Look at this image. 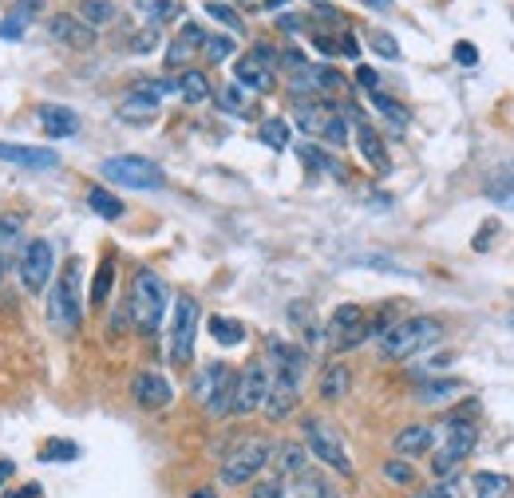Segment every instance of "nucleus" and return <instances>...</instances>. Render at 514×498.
I'll list each match as a JSON object with an SVG mask.
<instances>
[{
  "label": "nucleus",
  "instance_id": "nucleus-1",
  "mask_svg": "<svg viewBox=\"0 0 514 498\" xmlns=\"http://www.w3.org/2000/svg\"><path fill=\"white\" fill-rule=\"evenodd\" d=\"M84 270H79V257H68L63 270L52 277V289H48V320L60 332H76L79 320H84Z\"/></svg>",
  "mask_w": 514,
  "mask_h": 498
},
{
  "label": "nucleus",
  "instance_id": "nucleus-2",
  "mask_svg": "<svg viewBox=\"0 0 514 498\" xmlns=\"http://www.w3.org/2000/svg\"><path fill=\"white\" fill-rule=\"evenodd\" d=\"M167 304H170V293L154 270H139L131 277V301H127V309H131L135 332H143V336L159 332L162 317H167Z\"/></svg>",
  "mask_w": 514,
  "mask_h": 498
},
{
  "label": "nucleus",
  "instance_id": "nucleus-3",
  "mask_svg": "<svg viewBox=\"0 0 514 498\" xmlns=\"http://www.w3.org/2000/svg\"><path fill=\"white\" fill-rule=\"evenodd\" d=\"M439 340H444V320L408 317L388 328V336L380 340V353L388 360H408V356H419V353H427V348H435Z\"/></svg>",
  "mask_w": 514,
  "mask_h": 498
},
{
  "label": "nucleus",
  "instance_id": "nucleus-4",
  "mask_svg": "<svg viewBox=\"0 0 514 498\" xmlns=\"http://www.w3.org/2000/svg\"><path fill=\"white\" fill-rule=\"evenodd\" d=\"M99 174L115 187H127V190H162L167 187V170L159 162L143 159V154H115V159H104L99 162Z\"/></svg>",
  "mask_w": 514,
  "mask_h": 498
},
{
  "label": "nucleus",
  "instance_id": "nucleus-5",
  "mask_svg": "<svg viewBox=\"0 0 514 498\" xmlns=\"http://www.w3.org/2000/svg\"><path fill=\"white\" fill-rule=\"evenodd\" d=\"M301 436H305L309 455H317L320 463L333 467L336 475L352 478V459H348V451L341 443V431H336L333 423H325L320 415H305V419H301Z\"/></svg>",
  "mask_w": 514,
  "mask_h": 498
},
{
  "label": "nucleus",
  "instance_id": "nucleus-6",
  "mask_svg": "<svg viewBox=\"0 0 514 498\" xmlns=\"http://www.w3.org/2000/svg\"><path fill=\"white\" fill-rule=\"evenodd\" d=\"M269 459H273V443H269V439L245 436V439L226 455V463H222V483H226V486H245V483H253V478L261 475L265 467H269Z\"/></svg>",
  "mask_w": 514,
  "mask_h": 498
},
{
  "label": "nucleus",
  "instance_id": "nucleus-7",
  "mask_svg": "<svg viewBox=\"0 0 514 498\" xmlns=\"http://www.w3.org/2000/svg\"><path fill=\"white\" fill-rule=\"evenodd\" d=\"M234 387H237V372L226 364H210L206 372L195 380V395L202 403V411L222 419V415L234 411Z\"/></svg>",
  "mask_w": 514,
  "mask_h": 498
},
{
  "label": "nucleus",
  "instance_id": "nucleus-8",
  "mask_svg": "<svg viewBox=\"0 0 514 498\" xmlns=\"http://www.w3.org/2000/svg\"><path fill=\"white\" fill-rule=\"evenodd\" d=\"M16 277H21V285L29 293H44V285H52V277H56V249H52L48 237H32V242L21 245Z\"/></svg>",
  "mask_w": 514,
  "mask_h": 498
},
{
  "label": "nucleus",
  "instance_id": "nucleus-9",
  "mask_svg": "<svg viewBox=\"0 0 514 498\" xmlns=\"http://www.w3.org/2000/svg\"><path fill=\"white\" fill-rule=\"evenodd\" d=\"M475 423H452L447 427V439L435 447V459H431V478L447 483V478L459 470V463H467V455L475 451Z\"/></svg>",
  "mask_w": 514,
  "mask_h": 498
},
{
  "label": "nucleus",
  "instance_id": "nucleus-10",
  "mask_svg": "<svg viewBox=\"0 0 514 498\" xmlns=\"http://www.w3.org/2000/svg\"><path fill=\"white\" fill-rule=\"evenodd\" d=\"M325 340L333 353H352L369 340V312L361 304H341V309L328 317L325 325Z\"/></svg>",
  "mask_w": 514,
  "mask_h": 498
},
{
  "label": "nucleus",
  "instance_id": "nucleus-11",
  "mask_svg": "<svg viewBox=\"0 0 514 498\" xmlns=\"http://www.w3.org/2000/svg\"><path fill=\"white\" fill-rule=\"evenodd\" d=\"M195 336H198V301L190 293H178L170 320V364H190L195 360Z\"/></svg>",
  "mask_w": 514,
  "mask_h": 498
},
{
  "label": "nucleus",
  "instance_id": "nucleus-12",
  "mask_svg": "<svg viewBox=\"0 0 514 498\" xmlns=\"http://www.w3.org/2000/svg\"><path fill=\"white\" fill-rule=\"evenodd\" d=\"M269 380H273L269 364H265V360H250V364L237 372L234 411H229V415H253V411H261L265 395H269Z\"/></svg>",
  "mask_w": 514,
  "mask_h": 498
},
{
  "label": "nucleus",
  "instance_id": "nucleus-13",
  "mask_svg": "<svg viewBox=\"0 0 514 498\" xmlns=\"http://www.w3.org/2000/svg\"><path fill=\"white\" fill-rule=\"evenodd\" d=\"M273 380H269V395H265L261 411L265 419L273 423H286L301 403V372H286V368H269Z\"/></svg>",
  "mask_w": 514,
  "mask_h": 498
},
{
  "label": "nucleus",
  "instance_id": "nucleus-14",
  "mask_svg": "<svg viewBox=\"0 0 514 498\" xmlns=\"http://www.w3.org/2000/svg\"><path fill=\"white\" fill-rule=\"evenodd\" d=\"M289 87H293V95H297V99L325 95V91H341L344 87V76L336 68H325V63H305V68L293 71Z\"/></svg>",
  "mask_w": 514,
  "mask_h": 498
},
{
  "label": "nucleus",
  "instance_id": "nucleus-15",
  "mask_svg": "<svg viewBox=\"0 0 514 498\" xmlns=\"http://www.w3.org/2000/svg\"><path fill=\"white\" fill-rule=\"evenodd\" d=\"M131 400L139 403L143 411H167L174 403V387L162 372H139L131 380Z\"/></svg>",
  "mask_w": 514,
  "mask_h": 498
},
{
  "label": "nucleus",
  "instance_id": "nucleus-16",
  "mask_svg": "<svg viewBox=\"0 0 514 498\" xmlns=\"http://www.w3.org/2000/svg\"><path fill=\"white\" fill-rule=\"evenodd\" d=\"M348 115H352V123H356L352 135H356V146H361V159L369 162L376 174H388V170H392V159H388V146H384V138L376 135V127L364 123L356 111H348Z\"/></svg>",
  "mask_w": 514,
  "mask_h": 498
},
{
  "label": "nucleus",
  "instance_id": "nucleus-17",
  "mask_svg": "<svg viewBox=\"0 0 514 498\" xmlns=\"http://www.w3.org/2000/svg\"><path fill=\"white\" fill-rule=\"evenodd\" d=\"M48 32H52V40H60L63 48H76V52H87L91 44H95V28H87L76 12L52 16V21H48Z\"/></svg>",
  "mask_w": 514,
  "mask_h": 498
},
{
  "label": "nucleus",
  "instance_id": "nucleus-18",
  "mask_svg": "<svg viewBox=\"0 0 514 498\" xmlns=\"http://www.w3.org/2000/svg\"><path fill=\"white\" fill-rule=\"evenodd\" d=\"M154 115H159V95L146 87V79L135 83L123 95V104H119V119H127V123H151Z\"/></svg>",
  "mask_w": 514,
  "mask_h": 498
},
{
  "label": "nucleus",
  "instance_id": "nucleus-19",
  "mask_svg": "<svg viewBox=\"0 0 514 498\" xmlns=\"http://www.w3.org/2000/svg\"><path fill=\"white\" fill-rule=\"evenodd\" d=\"M273 475L278 478H301L309 470V447L305 443H297V439H286V443H278L273 447Z\"/></svg>",
  "mask_w": 514,
  "mask_h": 498
},
{
  "label": "nucleus",
  "instance_id": "nucleus-20",
  "mask_svg": "<svg viewBox=\"0 0 514 498\" xmlns=\"http://www.w3.org/2000/svg\"><path fill=\"white\" fill-rule=\"evenodd\" d=\"M392 447H396L400 459L427 455V451L435 447V427H427V423H408V427H400L396 436H392Z\"/></svg>",
  "mask_w": 514,
  "mask_h": 498
},
{
  "label": "nucleus",
  "instance_id": "nucleus-21",
  "mask_svg": "<svg viewBox=\"0 0 514 498\" xmlns=\"http://www.w3.org/2000/svg\"><path fill=\"white\" fill-rule=\"evenodd\" d=\"M0 162H16V166H29V170H52V166H60V154L44 151V146L0 143Z\"/></svg>",
  "mask_w": 514,
  "mask_h": 498
},
{
  "label": "nucleus",
  "instance_id": "nucleus-22",
  "mask_svg": "<svg viewBox=\"0 0 514 498\" xmlns=\"http://www.w3.org/2000/svg\"><path fill=\"white\" fill-rule=\"evenodd\" d=\"M202 44H206V28L187 21V24H182V32H178V40H170V48H167V68H182L190 55L202 52Z\"/></svg>",
  "mask_w": 514,
  "mask_h": 498
},
{
  "label": "nucleus",
  "instance_id": "nucleus-23",
  "mask_svg": "<svg viewBox=\"0 0 514 498\" xmlns=\"http://www.w3.org/2000/svg\"><path fill=\"white\" fill-rule=\"evenodd\" d=\"M40 127H44V135H52V138H71V135H79V115L63 104H44Z\"/></svg>",
  "mask_w": 514,
  "mask_h": 498
},
{
  "label": "nucleus",
  "instance_id": "nucleus-24",
  "mask_svg": "<svg viewBox=\"0 0 514 498\" xmlns=\"http://www.w3.org/2000/svg\"><path fill=\"white\" fill-rule=\"evenodd\" d=\"M234 79L250 91H261V95L278 87V83H273V68H265V63L253 60V55H242V60L234 63Z\"/></svg>",
  "mask_w": 514,
  "mask_h": 498
},
{
  "label": "nucleus",
  "instance_id": "nucleus-25",
  "mask_svg": "<svg viewBox=\"0 0 514 498\" xmlns=\"http://www.w3.org/2000/svg\"><path fill=\"white\" fill-rule=\"evenodd\" d=\"M348 387H352V368L348 364H328L325 372H320V384H317V392H320V400L325 403H341L344 395H348Z\"/></svg>",
  "mask_w": 514,
  "mask_h": 498
},
{
  "label": "nucleus",
  "instance_id": "nucleus-26",
  "mask_svg": "<svg viewBox=\"0 0 514 498\" xmlns=\"http://www.w3.org/2000/svg\"><path fill=\"white\" fill-rule=\"evenodd\" d=\"M328 119H333V107L325 99H297V127L305 135H325Z\"/></svg>",
  "mask_w": 514,
  "mask_h": 498
},
{
  "label": "nucleus",
  "instance_id": "nucleus-27",
  "mask_svg": "<svg viewBox=\"0 0 514 498\" xmlns=\"http://www.w3.org/2000/svg\"><path fill=\"white\" fill-rule=\"evenodd\" d=\"M269 364L273 368H286V372H301L305 376V364H309V356H305V348L301 344H289V340H281V336H269Z\"/></svg>",
  "mask_w": 514,
  "mask_h": 498
},
{
  "label": "nucleus",
  "instance_id": "nucleus-28",
  "mask_svg": "<svg viewBox=\"0 0 514 498\" xmlns=\"http://www.w3.org/2000/svg\"><path fill=\"white\" fill-rule=\"evenodd\" d=\"M459 395H463V380H427L416 387V403H424V408H444Z\"/></svg>",
  "mask_w": 514,
  "mask_h": 498
},
{
  "label": "nucleus",
  "instance_id": "nucleus-29",
  "mask_svg": "<svg viewBox=\"0 0 514 498\" xmlns=\"http://www.w3.org/2000/svg\"><path fill=\"white\" fill-rule=\"evenodd\" d=\"M471 486H475V498H510L514 494V483L507 475H499V470H475Z\"/></svg>",
  "mask_w": 514,
  "mask_h": 498
},
{
  "label": "nucleus",
  "instance_id": "nucleus-30",
  "mask_svg": "<svg viewBox=\"0 0 514 498\" xmlns=\"http://www.w3.org/2000/svg\"><path fill=\"white\" fill-rule=\"evenodd\" d=\"M206 328H210V336H214L222 348H237L245 340V325H242V320L222 317V312H214V317L206 320Z\"/></svg>",
  "mask_w": 514,
  "mask_h": 498
},
{
  "label": "nucleus",
  "instance_id": "nucleus-31",
  "mask_svg": "<svg viewBox=\"0 0 514 498\" xmlns=\"http://www.w3.org/2000/svg\"><path fill=\"white\" fill-rule=\"evenodd\" d=\"M87 206L95 210L99 218H107V221H115V218H123V214H127L123 198H119V194H112L107 187H91V190H87Z\"/></svg>",
  "mask_w": 514,
  "mask_h": 498
},
{
  "label": "nucleus",
  "instance_id": "nucleus-32",
  "mask_svg": "<svg viewBox=\"0 0 514 498\" xmlns=\"http://www.w3.org/2000/svg\"><path fill=\"white\" fill-rule=\"evenodd\" d=\"M289 119H281V115H269V119H261V127H257V138H261L269 151H289Z\"/></svg>",
  "mask_w": 514,
  "mask_h": 498
},
{
  "label": "nucleus",
  "instance_id": "nucleus-33",
  "mask_svg": "<svg viewBox=\"0 0 514 498\" xmlns=\"http://www.w3.org/2000/svg\"><path fill=\"white\" fill-rule=\"evenodd\" d=\"M178 95L187 99V104H202V99L214 95V87H210L206 71H198V68L182 71V76H178Z\"/></svg>",
  "mask_w": 514,
  "mask_h": 498
},
{
  "label": "nucleus",
  "instance_id": "nucleus-34",
  "mask_svg": "<svg viewBox=\"0 0 514 498\" xmlns=\"http://www.w3.org/2000/svg\"><path fill=\"white\" fill-rule=\"evenodd\" d=\"M76 16L84 21L87 28H104L115 21V4L112 0H79L76 4Z\"/></svg>",
  "mask_w": 514,
  "mask_h": 498
},
{
  "label": "nucleus",
  "instance_id": "nucleus-35",
  "mask_svg": "<svg viewBox=\"0 0 514 498\" xmlns=\"http://www.w3.org/2000/svg\"><path fill=\"white\" fill-rule=\"evenodd\" d=\"M112 289H115V261H112V257H104L99 270H95V281H91V304L104 309L107 297H112Z\"/></svg>",
  "mask_w": 514,
  "mask_h": 498
},
{
  "label": "nucleus",
  "instance_id": "nucleus-36",
  "mask_svg": "<svg viewBox=\"0 0 514 498\" xmlns=\"http://www.w3.org/2000/svg\"><path fill=\"white\" fill-rule=\"evenodd\" d=\"M139 12H143L154 28H159V24L178 21V16H182V4H178V0H139Z\"/></svg>",
  "mask_w": 514,
  "mask_h": 498
},
{
  "label": "nucleus",
  "instance_id": "nucleus-37",
  "mask_svg": "<svg viewBox=\"0 0 514 498\" xmlns=\"http://www.w3.org/2000/svg\"><path fill=\"white\" fill-rule=\"evenodd\" d=\"M289 325L305 336V344H317L320 332H317V320H313V309H309L305 301H293L289 304Z\"/></svg>",
  "mask_w": 514,
  "mask_h": 498
},
{
  "label": "nucleus",
  "instance_id": "nucleus-38",
  "mask_svg": "<svg viewBox=\"0 0 514 498\" xmlns=\"http://www.w3.org/2000/svg\"><path fill=\"white\" fill-rule=\"evenodd\" d=\"M369 99H372V107L380 111V115L388 119L392 127H396V131H403V127H408V119H411V115H408V107H403V104H396V99L384 95V91H369Z\"/></svg>",
  "mask_w": 514,
  "mask_h": 498
},
{
  "label": "nucleus",
  "instance_id": "nucleus-39",
  "mask_svg": "<svg viewBox=\"0 0 514 498\" xmlns=\"http://www.w3.org/2000/svg\"><path fill=\"white\" fill-rule=\"evenodd\" d=\"M214 104L226 111V115H245L250 111V99H245V87L242 83H226V87L214 91Z\"/></svg>",
  "mask_w": 514,
  "mask_h": 498
},
{
  "label": "nucleus",
  "instance_id": "nucleus-40",
  "mask_svg": "<svg viewBox=\"0 0 514 498\" xmlns=\"http://www.w3.org/2000/svg\"><path fill=\"white\" fill-rule=\"evenodd\" d=\"M297 486H301V498H344L333 483H328V478L313 475V470H305V475L297 478Z\"/></svg>",
  "mask_w": 514,
  "mask_h": 498
},
{
  "label": "nucleus",
  "instance_id": "nucleus-41",
  "mask_svg": "<svg viewBox=\"0 0 514 498\" xmlns=\"http://www.w3.org/2000/svg\"><path fill=\"white\" fill-rule=\"evenodd\" d=\"M297 154H301V162H305L309 166V170H325V174H344L341 170V162H333V159H328V154L325 151H320V146H297Z\"/></svg>",
  "mask_w": 514,
  "mask_h": 498
},
{
  "label": "nucleus",
  "instance_id": "nucleus-42",
  "mask_svg": "<svg viewBox=\"0 0 514 498\" xmlns=\"http://www.w3.org/2000/svg\"><path fill=\"white\" fill-rule=\"evenodd\" d=\"M486 198H491L499 210H510V214H514V178H494V182H486Z\"/></svg>",
  "mask_w": 514,
  "mask_h": 498
},
{
  "label": "nucleus",
  "instance_id": "nucleus-43",
  "mask_svg": "<svg viewBox=\"0 0 514 498\" xmlns=\"http://www.w3.org/2000/svg\"><path fill=\"white\" fill-rule=\"evenodd\" d=\"M79 447L68 439H52L48 447H40V463H68V459H76Z\"/></svg>",
  "mask_w": 514,
  "mask_h": 498
},
{
  "label": "nucleus",
  "instance_id": "nucleus-44",
  "mask_svg": "<svg viewBox=\"0 0 514 498\" xmlns=\"http://www.w3.org/2000/svg\"><path fill=\"white\" fill-rule=\"evenodd\" d=\"M202 55H206L210 63H226L229 55H234V40H229V36H206V44H202Z\"/></svg>",
  "mask_w": 514,
  "mask_h": 498
},
{
  "label": "nucleus",
  "instance_id": "nucleus-45",
  "mask_svg": "<svg viewBox=\"0 0 514 498\" xmlns=\"http://www.w3.org/2000/svg\"><path fill=\"white\" fill-rule=\"evenodd\" d=\"M384 478H388V483H396V486H411L416 483V470L408 467V459H388V463H384Z\"/></svg>",
  "mask_w": 514,
  "mask_h": 498
},
{
  "label": "nucleus",
  "instance_id": "nucleus-46",
  "mask_svg": "<svg viewBox=\"0 0 514 498\" xmlns=\"http://www.w3.org/2000/svg\"><path fill=\"white\" fill-rule=\"evenodd\" d=\"M206 16H210V21H218V24H226L229 32H242V16H237L229 4H222V0H210V4H206Z\"/></svg>",
  "mask_w": 514,
  "mask_h": 498
},
{
  "label": "nucleus",
  "instance_id": "nucleus-47",
  "mask_svg": "<svg viewBox=\"0 0 514 498\" xmlns=\"http://www.w3.org/2000/svg\"><path fill=\"white\" fill-rule=\"evenodd\" d=\"M250 498H286V483H281L278 475H269V478H253Z\"/></svg>",
  "mask_w": 514,
  "mask_h": 498
},
{
  "label": "nucleus",
  "instance_id": "nucleus-48",
  "mask_svg": "<svg viewBox=\"0 0 514 498\" xmlns=\"http://www.w3.org/2000/svg\"><path fill=\"white\" fill-rule=\"evenodd\" d=\"M21 229H24V218L21 214H0V249L12 245L16 237H21Z\"/></svg>",
  "mask_w": 514,
  "mask_h": 498
},
{
  "label": "nucleus",
  "instance_id": "nucleus-49",
  "mask_svg": "<svg viewBox=\"0 0 514 498\" xmlns=\"http://www.w3.org/2000/svg\"><path fill=\"white\" fill-rule=\"evenodd\" d=\"M325 138H328L333 146H344V138H348V115L333 111V119H328V127H325Z\"/></svg>",
  "mask_w": 514,
  "mask_h": 498
},
{
  "label": "nucleus",
  "instance_id": "nucleus-50",
  "mask_svg": "<svg viewBox=\"0 0 514 498\" xmlns=\"http://www.w3.org/2000/svg\"><path fill=\"white\" fill-rule=\"evenodd\" d=\"M369 44H372V48L384 55V60H400V44L392 40L388 32H372V36H369Z\"/></svg>",
  "mask_w": 514,
  "mask_h": 498
},
{
  "label": "nucleus",
  "instance_id": "nucleus-51",
  "mask_svg": "<svg viewBox=\"0 0 514 498\" xmlns=\"http://www.w3.org/2000/svg\"><path fill=\"white\" fill-rule=\"evenodd\" d=\"M24 16L21 12H12V16H4V21H0V40H21L24 36Z\"/></svg>",
  "mask_w": 514,
  "mask_h": 498
},
{
  "label": "nucleus",
  "instance_id": "nucleus-52",
  "mask_svg": "<svg viewBox=\"0 0 514 498\" xmlns=\"http://www.w3.org/2000/svg\"><path fill=\"white\" fill-rule=\"evenodd\" d=\"M154 44H159V28H154V24H146L143 32H139V36H135V40H131V48L139 52V55H146V52L154 48Z\"/></svg>",
  "mask_w": 514,
  "mask_h": 498
},
{
  "label": "nucleus",
  "instance_id": "nucleus-53",
  "mask_svg": "<svg viewBox=\"0 0 514 498\" xmlns=\"http://www.w3.org/2000/svg\"><path fill=\"white\" fill-rule=\"evenodd\" d=\"M455 63H463V68H475V63H479V48H475V44H455Z\"/></svg>",
  "mask_w": 514,
  "mask_h": 498
},
{
  "label": "nucleus",
  "instance_id": "nucleus-54",
  "mask_svg": "<svg viewBox=\"0 0 514 498\" xmlns=\"http://www.w3.org/2000/svg\"><path fill=\"white\" fill-rule=\"evenodd\" d=\"M356 83H361L364 91H376V87H380V76H376L369 63H361V68H356Z\"/></svg>",
  "mask_w": 514,
  "mask_h": 498
},
{
  "label": "nucleus",
  "instance_id": "nucleus-55",
  "mask_svg": "<svg viewBox=\"0 0 514 498\" xmlns=\"http://www.w3.org/2000/svg\"><path fill=\"white\" fill-rule=\"evenodd\" d=\"M494 229H499V221H486V226L479 229V237H475V249H479V253H483V249H491L486 242H491V234H494Z\"/></svg>",
  "mask_w": 514,
  "mask_h": 498
},
{
  "label": "nucleus",
  "instance_id": "nucleus-56",
  "mask_svg": "<svg viewBox=\"0 0 514 498\" xmlns=\"http://www.w3.org/2000/svg\"><path fill=\"white\" fill-rule=\"evenodd\" d=\"M341 52L348 55V60H356V55H361V44H356V40H352V36H348V32H344V36H341Z\"/></svg>",
  "mask_w": 514,
  "mask_h": 498
},
{
  "label": "nucleus",
  "instance_id": "nucleus-57",
  "mask_svg": "<svg viewBox=\"0 0 514 498\" xmlns=\"http://www.w3.org/2000/svg\"><path fill=\"white\" fill-rule=\"evenodd\" d=\"M8 498H40V483H29L21 491H8Z\"/></svg>",
  "mask_w": 514,
  "mask_h": 498
},
{
  "label": "nucleus",
  "instance_id": "nucleus-58",
  "mask_svg": "<svg viewBox=\"0 0 514 498\" xmlns=\"http://www.w3.org/2000/svg\"><path fill=\"white\" fill-rule=\"evenodd\" d=\"M12 470H16V463H12V459H0V486H4L8 478H12Z\"/></svg>",
  "mask_w": 514,
  "mask_h": 498
},
{
  "label": "nucleus",
  "instance_id": "nucleus-59",
  "mask_svg": "<svg viewBox=\"0 0 514 498\" xmlns=\"http://www.w3.org/2000/svg\"><path fill=\"white\" fill-rule=\"evenodd\" d=\"M281 28H286V32H301V16H281L278 21Z\"/></svg>",
  "mask_w": 514,
  "mask_h": 498
},
{
  "label": "nucleus",
  "instance_id": "nucleus-60",
  "mask_svg": "<svg viewBox=\"0 0 514 498\" xmlns=\"http://www.w3.org/2000/svg\"><path fill=\"white\" fill-rule=\"evenodd\" d=\"M364 4L376 8V12H388V8H392V0H364Z\"/></svg>",
  "mask_w": 514,
  "mask_h": 498
},
{
  "label": "nucleus",
  "instance_id": "nucleus-61",
  "mask_svg": "<svg viewBox=\"0 0 514 498\" xmlns=\"http://www.w3.org/2000/svg\"><path fill=\"white\" fill-rule=\"evenodd\" d=\"M4 270H8V261H4V249H0V281H4Z\"/></svg>",
  "mask_w": 514,
  "mask_h": 498
},
{
  "label": "nucleus",
  "instance_id": "nucleus-62",
  "mask_svg": "<svg viewBox=\"0 0 514 498\" xmlns=\"http://www.w3.org/2000/svg\"><path fill=\"white\" fill-rule=\"evenodd\" d=\"M190 498H218V494H214V491H195Z\"/></svg>",
  "mask_w": 514,
  "mask_h": 498
},
{
  "label": "nucleus",
  "instance_id": "nucleus-63",
  "mask_svg": "<svg viewBox=\"0 0 514 498\" xmlns=\"http://www.w3.org/2000/svg\"><path fill=\"white\" fill-rule=\"evenodd\" d=\"M411 498H431V491H416V494H411Z\"/></svg>",
  "mask_w": 514,
  "mask_h": 498
}]
</instances>
